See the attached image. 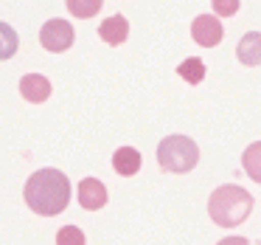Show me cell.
I'll return each instance as SVG.
<instances>
[{"instance_id":"obj_1","label":"cell","mask_w":261,"mask_h":245,"mask_svg":"<svg viewBox=\"0 0 261 245\" xmlns=\"http://www.w3.org/2000/svg\"><path fill=\"white\" fill-rule=\"evenodd\" d=\"M25 206L40 217L62 214L70 203V181L59 169H40L25 181Z\"/></svg>"},{"instance_id":"obj_2","label":"cell","mask_w":261,"mask_h":245,"mask_svg":"<svg viewBox=\"0 0 261 245\" xmlns=\"http://www.w3.org/2000/svg\"><path fill=\"white\" fill-rule=\"evenodd\" d=\"M250 211H253V194L242 186H233V183L214 189V194H211V200H208L211 220L222 228L242 226L250 217Z\"/></svg>"},{"instance_id":"obj_3","label":"cell","mask_w":261,"mask_h":245,"mask_svg":"<svg viewBox=\"0 0 261 245\" xmlns=\"http://www.w3.org/2000/svg\"><path fill=\"white\" fill-rule=\"evenodd\" d=\"M158 164L166 172L186 175L199 164V147L188 136H166L158 144Z\"/></svg>"},{"instance_id":"obj_4","label":"cell","mask_w":261,"mask_h":245,"mask_svg":"<svg viewBox=\"0 0 261 245\" xmlns=\"http://www.w3.org/2000/svg\"><path fill=\"white\" fill-rule=\"evenodd\" d=\"M40 42H42V48L51 51V54L68 51V48L73 46V26H70L68 20H59V17L48 20L40 31Z\"/></svg>"},{"instance_id":"obj_5","label":"cell","mask_w":261,"mask_h":245,"mask_svg":"<svg viewBox=\"0 0 261 245\" xmlns=\"http://www.w3.org/2000/svg\"><path fill=\"white\" fill-rule=\"evenodd\" d=\"M191 37H194V42H199L202 48H214L222 42L225 31H222V23H219L216 14H199L191 23Z\"/></svg>"},{"instance_id":"obj_6","label":"cell","mask_w":261,"mask_h":245,"mask_svg":"<svg viewBox=\"0 0 261 245\" xmlns=\"http://www.w3.org/2000/svg\"><path fill=\"white\" fill-rule=\"evenodd\" d=\"M79 206L87 211H98L107 206V186L98 177H85L79 183Z\"/></svg>"},{"instance_id":"obj_7","label":"cell","mask_w":261,"mask_h":245,"mask_svg":"<svg viewBox=\"0 0 261 245\" xmlns=\"http://www.w3.org/2000/svg\"><path fill=\"white\" fill-rule=\"evenodd\" d=\"M20 96L31 104H42L51 96V82L42 74H25L23 79H20Z\"/></svg>"},{"instance_id":"obj_8","label":"cell","mask_w":261,"mask_h":245,"mask_svg":"<svg viewBox=\"0 0 261 245\" xmlns=\"http://www.w3.org/2000/svg\"><path fill=\"white\" fill-rule=\"evenodd\" d=\"M236 57H239V62L247 65V68L261 65V31H247V34L239 40Z\"/></svg>"},{"instance_id":"obj_9","label":"cell","mask_w":261,"mask_h":245,"mask_svg":"<svg viewBox=\"0 0 261 245\" xmlns=\"http://www.w3.org/2000/svg\"><path fill=\"white\" fill-rule=\"evenodd\" d=\"M98 37H101L107 46H121V42L129 37V23H126V17H121V14L107 17L101 23V29H98Z\"/></svg>"},{"instance_id":"obj_10","label":"cell","mask_w":261,"mask_h":245,"mask_svg":"<svg viewBox=\"0 0 261 245\" xmlns=\"http://www.w3.org/2000/svg\"><path fill=\"white\" fill-rule=\"evenodd\" d=\"M113 169L118 172L121 177H132L138 169H141V152L135 147H121L115 149L113 155Z\"/></svg>"},{"instance_id":"obj_11","label":"cell","mask_w":261,"mask_h":245,"mask_svg":"<svg viewBox=\"0 0 261 245\" xmlns=\"http://www.w3.org/2000/svg\"><path fill=\"white\" fill-rule=\"evenodd\" d=\"M177 74H180L188 85H199V82L205 79V62L199 57H188L177 65Z\"/></svg>"},{"instance_id":"obj_12","label":"cell","mask_w":261,"mask_h":245,"mask_svg":"<svg viewBox=\"0 0 261 245\" xmlns=\"http://www.w3.org/2000/svg\"><path fill=\"white\" fill-rule=\"evenodd\" d=\"M242 166H244V172H247V175L253 177L255 183H261V141L250 144V147L244 149Z\"/></svg>"},{"instance_id":"obj_13","label":"cell","mask_w":261,"mask_h":245,"mask_svg":"<svg viewBox=\"0 0 261 245\" xmlns=\"http://www.w3.org/2000/svg\"><path fill=\"white\" fill-rule=\"evenodd\" d=\"M17 48H20L17 31H14L9 23L0 20V59H12L14 54H17Z\"/></svg>"},{"instance_id":"obj_14","label":"cell","mask_w":261,"mask_h":245,"mask_svg":"<svg viewBox=\"0 0 261 245\" xmlns=\"http://www.w3.org/2000/svg\"><path fill=\"white\" fill-rule=\"evenodd\" d=\"M104 0H68V12L79 20H90L101 12Z\"/></svg>"},{"instance_id":"obj_15","label":"cell","mask_w":261,"mask_h":245,"mask_svg":"<svg viewBox=\"0 0 261 245\" xmlns=\"http://www.w3.org/2000/svg\"><path fill=\"white\" fill-rule=\"evenodd\" d=\"M57 245H85V231L76 226H65L57 234Z\"/></svg>"},{"instance_id":"obj_16","label":"cell","mask_w":261,"mask_h":245,"mask_svg":"<svg viewBox=\"0 0 261 245\" xmlns=\"http://www.w3.org/2000/svg\"><path fill=\"white\" fill-rule=\"evenodd\" d=\"M239 0H214V14H222V17H233L239 12Z\"/></svg>"},{"instance_id":"obj_17","label":"cell","mask_w":261,"mask_h":245,"mask_svg":"<svg viewBox=\"0 0 261 245\" xmlns=\"http://www.w3.org/2000/svg\"><path fill=\"white\" fill-rule=\"evenodd\" d=\"M216 245H250L244 237H227V239H222V242H216Z\"/></svg>"}]
</instances>
